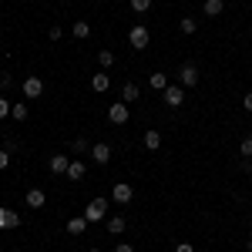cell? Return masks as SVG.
Returning <instances> with one entry per match:
<instances>
[{
    "instance_id": "obj_1",
    "label": "cell",
    "mask_w": 252,
    "mask_h": 252,
    "mask_svg": "<svg viewBox=\"0 0 252 252\" xmlns=\"http://www.w3.org/2000/svg\"><path fill=\"white\" fill-rule=\"evenodd\" d=\"M84 219L88 222H104L108 219V198H91L88 209H84Z\"/></svg>"
},
{
    "instance_id": "obj_2",
    "label": "cell",
    "mask_w": 252,
    "mask_h": 252,
    "mask_svg": "<svg viewBox=\"0 0 252 252\" xmlns=\"http://www.w3.org/2000/svg\"><path fill=\"white\" fill-rule=\"evenodd\" d=\"M128 44H131L135 51H145V47L152 44V34H148V27H145V24H135V27L128 31Z\"/></svg>"
},
{
    "instance_id": "obj_3",
    "label": "cell",
    "mask_w": 252,
    "mask_h": 252,
    "mask_svg": "<svg viewBox=\"0 0 252 252\" xmlns=\"http://www.w3.org/2000/svg\"><path fill=\"white\" fill-rule=\"evenodd\" d=\"M161 101H165L168 108H182V104H185V88H182L178 81H175V84H168V88L161 91Z\"/></svg>"
},
{
    "instance_id": "obj_4",
    "label": "cell",
    "mask_w": 252,
    "mask_h": 252,
    "mask_svg": "<svg viewBox=\"0 0 252 252\" xmlns=\"http://www.w3.org/2000/svg\"><path fill=\"white\" fill-rule=\"evenodd\" d=\"M178 84H182V88H198V67H195L192 61H185V64L178 67Z\"/></svg>"
},
{
    "instance_id": "obj_5",
    "label": "cell",
    "mask_w": 252,
    "mask_h": 252,
    "mask_svg": "<svg viewBox=\"0 0 252 252\" xmlns=\"http://www.w3.org/2000/svg\"><path fill=\"white\" fill-rule=\"evenodd\" d=\"M111 198H115L118 205H128V202L135 198V189H131V182H115V185H111Z\"/></svg>"
},
{
    "instance_id": "obj_6",
    "label": "cell",
    "mask_w": 252,
    "mask_h": 252,
    "mask_svg": "<svg viewBox=\"0 0 252 252\" xmlns=\"http://www.w3.org/2000/svg\"><path fill=\"white\" fill-rule=\"evenodd\" d=\"M111 155H115V152H111L108 141H94V145H91V161H94V165H108Z\"/></svg>"
},
{
    "instance_id": "obj_7",
    "label": "cell",
    "mask_w": 252,
    "mask_h": 252,
    "mask_svg": "<svg viewBox=\"0 0 252 252\" xmlns=\"http://www.w3.org/2000/svg\"><path fill=\"white\" fill-rule=\"evenodd\" d=\"M128 118H131V111H128L125 101H115V104L108 108V121H111V125H128Z\"/></svg>"
},
{
    "instance_id": "obj_8",
    "label": "cell",
    "mask_w": 252,
    "mask_h": 252,
    "mask_svg": "<svg viewBox=\"0 0 252 252\" xmlns=\"http://www.w3.org/2000/svg\"><path fill=\"white\" fill-rule=\"evenodd\" d=\"M40 94H44V81H40L37 74H27V78H24V97L34 101V97H40Z\"/></svg>"
},
{
    "instance_id": "obj_9",
    "label": "cell",
    "mask_w": 252,
    "mask_h": 252,
    "mask_svg": "<svg viewBox=\"0 0 252 252\" xmlns=\"http://www.w3.org/2000/svg\"><path fill=\"white\" fill-rule=\"evenodd\" d=\"M47 168H51V175H67L71 158H67V155H51V158H47Z\"/></svg>"
},
{
    "instance_id": "obj_10",
    "label": "cell",
    "mask_w": 252,
    "mask_h": 252,
    "mask_svg": "<svg viewBox=\"0 0 252 252\" xmlns=\"http://www.w3.org/2000/svg\"><path fill=\"white\" fill-rule=\"evenodd\" d=\"M141 145H145L148 152H158V148H161V131H155V128H145V138H141Z\"/></svg>"
},
{
    "instance_id": "obj_11",
    "label": "cell",
    "mask_w": 252,
    "mask_h": 252,
    "mask_svg": "<svg viewBox=\"0 0 252 252\" xmlns=\"http://www.w3.org/2000/svg\"><path fill=\"white\" fill-rule=\"evenodd\" d=\"M24 202H27V209H44L47 205V195L40 192V189H31V192L24 195Z\"/></svg>"
},
{
    "instance_id": "obj_12",
    "label": "cell",
    "mask_w": 252,
    "mask_h": 252,
    "mask_svg": "<svg viewBox=\"0 0 252 252\" xmlns=\"http://www.w3.org/2000/svg\"><path fill=\"white\" fill-rule=\"evenodd\" d=\"M20 225V215L14 209H0V229H17Z\"/></svg>"
},
{
    "instance_id": "obj_13",
    "label": "cell",
    "mask_w": 252,
    "mask_h": 252,
    "mask_svg": "<svg viewBox=\"0 0 252 252\" xmlns=\"http://www.w3.org/2000/svg\"><path fill=\"white\" fill-rule=\"evenodd\" d=\"M64 229H67V235H84V232H88V219H84V215L67 219V225H64Z\"/></svg>"
},
{
    "instance_id": "obj_14",
    "label": "cell",
    "mask_w": 252,
    "mask_h": 252,
    "mask_svg": "<svg viewBox=\"0 0 252 252\" xmlns=\"http://www.w3.org/2000/svg\"><path fill=\"white\" fill-rule=\"evenodd\" d=\"M125 229H128L125 215H111V219H108V235H121Z\"/></svg>"
},
{
    "instance_id": "obj_15",
    "label": "cell",
    "mask_w": 252,
    "mask_h": 252,
    "mask_svg": "<svg viewBox=\"0 0 252 252\" xmlns=\"http://www.w3.org/2000/svg\"><path fill=\"white\" fill-rule=\"evenodd\" d=\"M108 88H111V78H108V74H91V91L104 94Z\"/></svg>"
},
{
    "instance_id": "obj_16",
    "label": "cell",
    "mask_w": 252,
    "mask_h": 252,
    "mask_svg": "<svg viewBox=\"0 0 252 252\" xmlns=\"http://www.w3.org/2000/svg\"><path fill=\"white\" fill-rule=\"evenodd\" d=\"M138 97H141V88H138L135 81H128V84L121 88V101L128 104V101H138Z\"/></svg>"
},
{
    "instance_id": "obj_17",
    "label": "cell",
    "mask_w": 252,
    "mask_h": 252,
    "mask_svg": "<svg viewBox=\"0 0 252 252\" xmlns=\"http://www.w3.org/2000/svg\"><path fill=\"white\" fill-rule=\"evenodd\" d=\"M71 34H74L78 40H88V37H91V24H88V20H74Z\"/></svg>"
},
{
    "instance_id": "obj_18",
    "label": "cell",
    "mask_w": 252,
    "mask_h": 252,
    "mask_svg": "<svg viewBox=\"0 0 252 252\" xmlns=\"http://www.w3.org/2000/svg\"><path fill=\"white\" fill-rule=\"evenodd\" d=\"M10 118H14V121H27V118H31V108H27L24 101H14V108H10Z\"/></svg>"
},
{
    "instance_id": "obj_19",
    "label": "cell",
    "mask_w": 252,
    "mask_h": 252,
    "mask_svg": "<svg viewBox=\"0 0 252 252\" xmlns=\"http://www.w3.org/2000/svg\"><path fill=\"white\" fill-rule=\"evenodd\" d=\"M225 14V0H205V17H219Z\"/></svg>"
},
{
    "instance_id": "obj_20",
    "label": "cell",
    "mask_w": 252,
    "mask_h": 252,
    "mask_svg": "<svg viewBox=\"0 0 252 252\" xmlns=\"http://www.w3.org/2000/svg\"><path fill=\"white\" fill-rule=\"evenodd\" d=\"M84 178V161H71V168H67V182H81Z\"/></svg>"
},
{
    "instance_id": "obj_21",
    "label": "cell",
    "mask_w": 252,
    "mask_h": 252,
    "mask_svg": "<svg viewBox=\"0 0 252 252\" xmlns=\"http://www.w3.org/2000/svg\"><path fill=\"white\" fill-rule=\"evenodd\" d=\"M148 84H152L155 91H165V88H168V74H161V71H155V74L148 78Z\"/></svg>"
},
{
    "instance_id": "obj_22",
    "label": "cell",
    "mask_w": 252,
    "mask_h": 252,
    "mask_svg": "<svg viewBox=\"0 0 252 252\" xmlns=\"http://www.w3.org/2000/svg\"><path fill=\"white\" fill-rule=\"evenodd\" d=\"M178 27H182V34H195V31H198V20H195V17H182V20H178Z\"/></svg>"
},
{
    "instance_id": "obj_23",
    "label": "cell",
    "mask_w": 252,
    "mask_h": 252,
    "mask_svg": "<svg viewBox=\"0 0 252 252\" xmlns=\"http://www.w3.org/2000/svg\"><path fill=\"white\" fill-rule=\"evenodd\" d=\"M71 152H74V155H84V152H91L88 138H74V141H71Z\"/></svg>"
},
{
    "instance_id": "obj_24",
    "label": "cell",
    "mask_w": 252,
    "mask_h": 252,
    "mask_svg": "<svg viewBox=\"0 0 252 252\" xmlns=\"http://www.w3.org/2000/svg\"><path fill=\"white\" fill-rule=\"evenodd\" d=\"M97 64H101V67L108 71V67L115 64V54H111V51H97Z\"/></svg>"
},
{
    "instance_id": "obj_25",
    "label": "cell",
    "mask_w": 252,
    "mask_h": 252,
    "mask_svg": "<svg viewBox=\"0 0 252 252\" xmlns=\"http://www.w3.org/2000/svg\"><path fill=\"white\" fill-rule=\"evenodd\" d=\"M131 10L135 14H148L152 10V0H131Z\"/></svg>"
},
{
    "instance_id": "obj_26",
    "label": "cell",
    "mask_w": 252,
    "mask_h": 252,
    "mask_svg": "<svg viewBox=\"0 0 252 252\" xmlns=\"http://www.w3.org/2000/svg\"><path fill=\"white\" fill-rule=\"evenodd\" d=\"M239 155H242V158H252V135L242 138V145H239Z\"/></svg>"
},
{
    "instance_id": "obj_27",
    "label": "cell",
    "mask_w": 252,
    "mask_h": 252,
    "mask_svg": "<svg viewBox=\"0 0 252 252\" xmlns=\"http://www.w3.org/2000/svg\"><path fill=\"white\" fill-rule=\"evenodd\" d=\"M10 108H14V104H10V97H7V94H0V118H7V115H10Z\"/></svg>"
},
{
    "instance_id": "obj_28",
    "label": "cell",
    "mask_w": 252,
    "mask_h": 252,
    "mask_svg": "<svg viewBox=\"0 0 252 252\" xmlns=\"http://www.w3.org/2000/svg\"><path fill=\"white\" fill-rule=\"evenodd\" d=\"M7 165H10V152H7V148H0V172H3Z\"/></svg>"
},
{
    "instance_id": "obj_29",
    "label": "cell",
    "mask_w": 252,
    "mask_h": 252,
    "mask_svg": "<svg viewBox=\"0 0 252 252\" xmlns=\"http://www.w3.org/2000/svg\"><path fill=\"white\" fill-rule=\"evenodd\" d=\"M47 37H51V40H61V37H64V31H61L58 24H54V27H51V31H47Z\"/></svg>"
},
{
    "instance_id": "obj_30",
    "label": "cell",
    "mask_w": 252,
    "mask_h": 252,
    "mask_svg": "<svg viewBox=\"0 0 252 252\" xmlns=\"http://www.w3.org/2000/svg\"><path fill=\"white\" fill-rule=\"evenodd\" d=\"M10 84H14V78H10V74H0V91H7Z\"/></svg>"
},
{
    "instance_id": "obj_31",
    "label": "cell",
    "mask_w": 252,
    "mask_h": 252,
    "mask_svg": "<svg viewBox=\"0 0 252 252\" xmlns=\"http://www.w3.org/2000/svg\"><path fill=\"white\" fill-rule=\"evenodd\" d=\"M175 252H195V246H192V242H178V246H175Z\"/></svg>"
},
{
    "instance_id": "obj_32",
    "label": "cell",
    "mask_w": 252,
    "mask_h": 252,
    "mask_svg": "<svg viewBox=\"0 0 252 252\" xmlns=\"http://www.w3.org/2000/svg\"><path fill=\"white\" fill-rule=\"evenodd\" d=\"M115 252H135V246H128V242H118Z\"/></svg>"
},
{
    "instance_id": "obj_33",
    "label": "cell",
    "mask_w": 252,
    "mask_h": 252,
    "mask_svg": "<svg viewBox=\"0 0 252 252\" xmlns=\"http://www.w3.org/2000/svg\"><path fill=\"white\" fill-rule=\"evenodd\" d=\"M242 108H246V111H249V115H252V91H249V94H246V97H242Z\"/></svg>"
},
{
    "instance_id": "obj_34",
    "label": "cell",
    "mask_w": 252,
    "mask_h": 252,
    "mask_svg": "<svg viewBox=\"0 0 252 252\" xmlns=\"http://www.w3.org/2000/svg\"><path fill=\"white\" fill-rule=\"evenodd\" d=\"M88 252H101V249H88Z\"/></svg>"
},
{
    "instance_id": "obj_35",
    "label": "cell",
    "mask_w": 252,
    "mask_h": 252,
    "mask_svg": "<svg viewBox=\"0 0 252 252\" xmlns=\"http://www.w3.org/2000/svg\"><path fill=\"white\" fill-rule=\"evenodd\" d=\"M249 252H252V242H249Z\"/></svg>"
}]
</instances>
